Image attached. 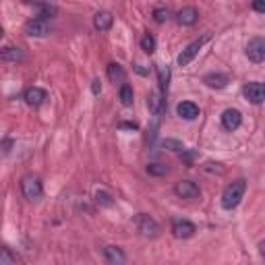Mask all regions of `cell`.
Masks as SVG:
<instances>
[{"mask_svg":"<svg viewBox=\"0 0 265 265\" xmlns=\"http://www.w3.org/2000/svg\"><path fill=\"white\" fill-rule=\"evenodd\" d=\"M118 97H120V102L122 106H132V87L122 83L120 85V91H118Z\"/></svg>","mask_w":265,"mask_h":265,"instance_id":"ffe728a7","label":"cell"},{"mask_svg":"<svg viewBox=\"0 0 265 265\" xmlns=\"http://www.w3.org/2000/svg\"><path fill=\"white\" fill-rule=\"evenodd\" d=\"M95 201L99 203V205H104V207H110L114 201H112V195L110 193H106V191H97L95 193Z\"/></svg>","mask_w":265,"mask_h":265,"instance_id":"484cf974","label":"cell"},{"mask_svg":"<svg viewBox=\"0 0 265 265\" xmlns=\"http://www.w3.org/2000/svg\"><path fill=\"white\" fill-rule=\"evenodd\" d=\"M112 23H114V17H112V13H108V11H99V13H95V17H93V29L99 31V33L110 31Z\"/></svg>","mask_w":265,"mask_h":265,"instance_id":"8fae6325","label":"cell"},{"mask_svg":"<svg viewBox=\"0 0 265 265\" xmlns=\"http://www.w3.org/2000/svg\"><path fill=\"white\" fill-rule=\"evenodd\" d=\"M137 228L141 232V236H145V238L160 236V224L151 216H147V214H139L137 216Z\"/></svg>","mask_w":265,"mask_h":265,"instance_id":"3957f363","label":"cell"},{"mask_svg":"<svg viewBox=\"0 0 265 265\" xmlns=\"http://www.w3.org/2000/svg\"><path fill=\"white\" fill-rule=\"evenodd\" d=\"M141 50L145 54H153L155 52V38L151 36V33H145V36L141 38Z\"/></svg>","mask_w":265,"mask_h":265,"instance_id":"603a6c76","label":"cell"},{"mask_svg":"<svg viewBox=\"0 0 265 265\" xmlns=\"http://www.w3.org/2000/svg\"><path fill=\"white\" fill-rule=\"evenodd\" d=\"M176 114L180 118H184V120H195L199 116V106L193 104V102H180L176 106Z\"/></svg>","mask_w":265,"mask_h":265,"instance_id":"9a60e30c","label":"cell"},{"mask_svg":"<svg viewBox=\"0 0 265 265\" xmlns=\"http://www.w3.org/2000/svg\"><path fill=\"white\" fill-rule=\"evenodd\" d=\"M157 81H160V91H162V95H166V91H168V85H170V66H168V64H160V66H157Z\"/></svg>","mask_w":265,"mask_h":265,"instance_id":"ac0fdd59","label":"cell"},{"mask_svg":"<svg viewBox=\"0 0 265 265\" xmlns=\"http://www.w3.org/2000/svg\"><path fill=\"white\" fill-rule=\"evenodd\" d=\"M0 60L3 62H21V60H25V52L21 48L7 46V48L0 50Z\"/></svg>","mask_w":265,"mask_h":265,"instance_id":"5bb4252c","label":"cell"},{"mask_svg":"<svg viewBox=\"0 0 265 265\" xmlns=\"http://www.w3.org/2000/svg\"><path fill=\"white\" fill-rule=\"evenodd\" d=\"M176 21H178V25H182V27H191V25H195V23L199 21V11H197L195 7H184V9L178 11Z\"/></svg>","mask_w":265,"mask_h":265,"instance_id":"4fadbf2b","label":"cell"},{"mask_svg":"<svg viewBox=\"0 0 265 265\" xmlns=\"http://www.w3.org/2000/svg\"><path fill=\"white\" fill-rule=\"evenodd\" d=\"M243 93H245V97L249 99L251 104H255V106L263 104V97H265V89H263V83H259V81L247 83V85L243 87Z\"/></svg>","mask_w":265,"mask_h":265,"instance_id":"9c48e42d","label":"cell"},{"mask_svg":"<svg viewBox=\"0 0 265 265\" xmlns=\"http://www.w3.org/2000/svg\"><path fill=\"white\" fill-rule=\"evenodd\" d=\"M23 31L27 33V36H31V38H44V36H48V33H50V25H48V21L36 17V19H31V21L25 23Z\"/></svg>","mask_w":265,"mask_h":265,"instance_id":"ba28073f","label":"cell"},{"mask_svg":"<svg viewBox=\"0 0 265 265\" xmlns=\"http://www.w3.org/2000/svg\"><path fill=\"white\" fill-rule=\"evenodd\" d=\"M203 83H205L207 87H214V89H224V87L230 83V79H228V75H224V73H209V75L203 77Z\"/></svg>","mask_w":265,"mask_h":265,"instance_id":"2e32d148","label":"cell"},{"mask_svg":"<svg viewBox=\"0 0 265 265\" xmlns=\"http://www.w3.org/2000/svg\"><path fill=\"white\" fill-rule=\"evenodd\" d=\"M91 91H93V95L102 93V83H99V79H93V81H91Z\"/></svg>","mask_w":265,"mask_h":265,"instance_id":"f1b7e54d","label":"cell"},{"mask_svg":"<svg viewBox=\"0 0 265 265\" xmlns=\"http://www.w3.org/2000/svg\"><path fill=\"white\" fill-rule=\"evenodd\" d=\"M46 97H48V93L42 87H29L25 91V95H23V99H25L29 106H42L46 102Z\"/></svg>","mask_w":265,"mask_h":265,"instance_id":"7c38bea8","label":"cell"},{"mask_svg":"<svg viewBox=\"0 0 265 265\" xmlns=\"http://www.w3.org/2000/svg\"><path fill=\"white\" fill-rule=\"evenodd\" d=\"M253 11L265 13V0H253Z\"/></svg>","mask_w":265,"mask_h":265,"instance_id":"83f0119b","label":"cell"},{"mask_svg":"<svg viewBox=\"0 0 265 265\" xmlns=\"http://www.w3.org/2000/svg\"><path fill=\"white\" fill-rule=\"evenodd\" d=\"M147 174L149 176H164V174H168V166H164V164H147Z\"/></svg>","mask_w":265,"mask_h":265,"instance_id":"cb8c5ba5","label":"cell"},{"mask_svg":"<svg viewBox=\"0 0 265 265\" xmlns=\"http://www.w3.org/2000/svg\"><path fill=\"white\" fill-rule=\"evenodd\" d=\"M222 124L226 130H236L243 124V114L236 108H228L222 112Z\"/></svg>","mask_w":265,"mask_h":265,"instance_id":"30bf717a","label":"cell"},{"mask_svg":"<svg viewBox=\"0 0 265 265\" xmlns=\"http://www.w3.org/2000/svg\"><path fill=\"white\" fill-rule=\"evenodd\" d=\"M245 193H247V180L245 178H236L234 182H230L222 193V207L226 211H232L234 207H238Z\"/></svg>","mask_w":265,"mask_h":265,"instance_id":"6da1fadb","label":"cell"},{"mask_svg":"<svg viewBox=\"0 0 265 265\" xmlns=\"http://www.w3.org/2000/svg\"><path fill=\"white\" fill-rule=\"evenodd\" d=\"M164 147H168L172 151H184V145L180 141H174V139H166L164 141Z\"/></svg>","mask_w":265,"mask_h":265,"instance_id":"4316f807","label":"cell"},{"mask_svg":"<svg viewBox=\"0 0 265 265\" xmlns=\"http://www.w3.org/2000/svg\"><path fill=\"white\" fill-rule=\"evenodd\" d=\"M205 42H209V36H203V38H199V40L191 42V44L180 52V56H178V66H187L189 62H193V58L199 54V50L203 48Z\"/></svg>","mask_w":265,"mask_h":265,"instance_id":"277c9868","label":"cell"},{"mask_svg":"<svg viewBox=\"0 0 265 265\" xmlns=\"http://www.w3.org/2000/svg\"><path fill=\"white\" fill-rule=\"evenodd\" d=\"M135 71H137L139 75H147V69H143L141 64H137V66H135Z\"/></svg>","mask_w":265,"mask_h":265,"instance_id":"4dcf8cb0","label":"cell"},{"mask_svg":"<svg viewBox=\"0 0 265 265\" xmlns=\"http://www.w3.org/2000/svg\"><path fill=\"white\" fill-rule=\"evenodd\" d=\"M23 3H27V5H38L40 0H23Z\"/></svg>","mask_w":265,"mask_h":265,"instance_id":"1f68e13d","label":"cell"},{"mask_svg":"<svg viewBox=\"0 0 265 265\" xmlns=\"http://www.w3.org/2000/svg\"><path fill=\"white\" fill-rule=\"evenodd\" d=\"M21 193L27 201H38L44 193V187H42V180L33 174H27L21 178Z\"/></svg>","mask_w":265,"mask_h":265,"instance_id":"7a4b0ae2","label":"cell"},{"mask_svg":"<svg viewBox=\"0 0 265 265\" xmlns=\"http://www.w3.org/2000/svg\"><path fill=\"white\" fill-rule=\"evenodd\" d=\"M247 56H249L251 62L261 64L265 60V40L263 38H253L247 44Z\"/></svg>","mask_w":265,"mask_h":265,"instance_id":"52a82bcc","label":"cell"},{"mask_svg":"<svg viewBox=\"0 0 265 265\" xmlns=\"http://www.w3.org/2000/svg\"><path fill=\"white\" fill-rule=\"evenodd\" d=\"M106 73H108V79H110L112 83H124L126 73H124V69H122L118 62H110L108 69H106Z\"/></svg>","mask_w":265,"mask_h":265,"instance_id":"d6986e66","label":"cell"},{"mask_svg":"<svg viewBox=\"0 0 265 265\" xmlns=\"http://www.w3.org/2000/svg\"><path fill=\"white\" fill-rule=\"evenodd\" d=\"M104 259H106L108 263H112V265H120V263H124V261H126V257H124L122 249H118V247H114V245L104 247Z\"/></svg>","mask_w":265,"mask_h":265,"instance_id":"e0dca14e","label":"cell"},{"mask_svg":"<svg viewBox=\"0 0 265 265\" xmlns=\"http://www.w3.org/2000/svg\"><path fill=\"white\" fill-rule=\"evenodd\" d=\"M174 193L176 197L187 199V201H195V199L201 197V191H199V187L193 180H178L174 187Z\"/></svg>","mask_w":265,"mask_h":265,"instance_id":"5b68a950","label":"cell"},{"mask_svg":"<svg viewBox=\"0 0 265 265\" xmlns=\"http://www.w3.org/2000/svg\"><path fill=\"white\" fill-rule=\"evenodd\" d=\"M13 263H17V255L7 247H0V265H13Z\"/></svg>","mask_w":265,"mask_h":265,"instance_id":"44dd1931","label":"cell"},{"mask_svg":"<svg viewBox=\"0 0 265 265\" xmlns=\"http://www.w3.org/2000/svg\"><path fill=\"white\" fill-rule=\"evenodd\" d=\"M195 232H197V228H195L193 222L182 220V218H174V220H172V234H174L176 238L187 241V238L195 236Z\"/></svg>","mask_w":265,"mask_h":265,"instance_id":"8992f818","label":"cell"},{"mask_svg":"<svg viewBox=\"0 0 265 265\" xmlns=\"http://www.w3.org/2000/svg\"><path fill=\"white\" fill-rule=\"evenodd\" d=\"M170 19V11L166 9V7H157V9H153V21L155 23H166Z\"/></svg>","mask_w":265,"mask_h":265,"instance_id":"d4e9b609","label":"cell"},{"mask_svg":"<svg viewBox=\"0 0 265 265\" xmlns=\"http://www.w3.org/2000/svg\"><path fill=\"white\" fill-rule=\"evenodd\" d=\"M5 36V33H3V27H0V38H3Z\"/></svg>","mask_w":265,"mask_h":265,"instance_id":"d6a6232c","label":"cell"},{"mask_svg":"<svg viewBox=\"0 0 265 265\" xmlns=\"http://www.w3.org/2000/svg\"><path fill=\"white\" fill-rule=\"evenodd\" d=\"M120 128H128V130H137L139 126L135 122H120Z\"/></svg>","mask_w":265,"mask_h":265,"instance_id":"f546056e","label":"cell"},{"mask_svg":"<svg viewBox=\"0 0 265 265\" xmlns=\"http://www.w3.org/2000/svg\"><path fill=\"white\" fill-rule=\"evenodd\" d=\"M38 5H40L38 19H44V21H48L50 17H54V15H56V7H52L50 3H38Z\"/></svg>","mask_w":265,"mask_h":265,"instance_id":"7402d4cb","label":"cell"}]
</instances>
